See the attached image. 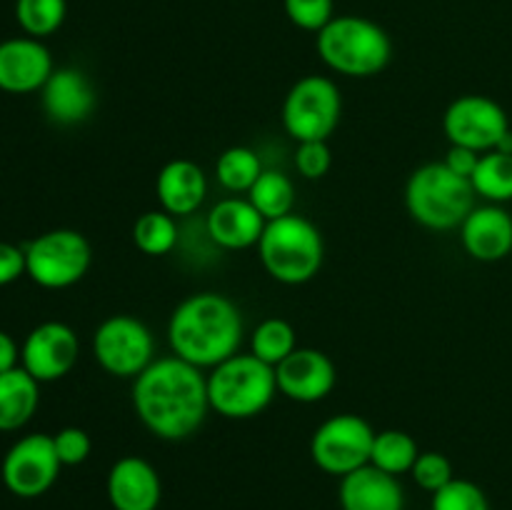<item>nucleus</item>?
<instances>
[{"mask_svg": "<svg viewBox=\"0 0 512 510\" xmlns=\"http://www.w3.org/2000/svg\"><path fill=\"white\" fill-rule=\"evenodd\" d=\"M68 15L65 0H15V20L30 38H48L58 33Z\"/></svg>", "mask_w": 512, "mask_h": 510, "instance_id": "cd10ccee", "label": "nucleus"}, {"mask_svg": "<svg viewBox=\"0 0 512 510\" xmlns=\"http://www.w3.org/2000/svg\"><path fill=\"white\" fill-rule=\"evenodd\" d=\"M60 468L63 463L55 453L53 435L30 433L10 445L0 465V478L10 493L30 500L40 498L53 488Z\"/></svg>", "mask_w": 512, "mask_h": 510, "instance_id": "9b49d317", "label": "nucleus"}, {"mask_svg": "<svg viewBox=\"0 0 512 510\" xmlns=\"http://www.w3.org/2000/svg\"><path fill=\"white\" fill-rule=\"evenodd\" d=\"M278 390L295 403H318L333 393L338 383L335 363L315 348H295L280 365H275Z\"/></svg>", "mask_w": 512, "mask_h": 510, "instance_id": "4468645a", "label": "nucleus"}, {"mask_svg": "<svg viewBox=\"0 0 512 510\" xmlns=\"http://www.w3.org/2000/svg\"><path fill=\"white\" fill-rule=\"evenodd\" d=\"M168 340L178 358L200 370L215 368L238 353L243 315L228 295H188L170 315Z\"/></svg>", "mask_w": 512, "mask_h": 510, "instance_id": "f03ea898", "label": "nucleus"}, {"mask_svg": "<svg viewBox=\"0 0 512 510\" xmlns=\"http://www.w3.org/2000/svg\"><path fill=\"white\" fill-rule=\"evenodd\" d=\"M285 15L300 30L320 33L335 18L333 0H283Z\"/></svg>", "mask_w": 512, "mask_h": 510, "instance_id": "7c9ffc66", "label": "nucleus"}, {"mask_svg": "<svg viewBox=\"0 0 512 510\" xmlns=\"http://www.w3.org/2000/svg\"><path fill=\"white\" fill-rule=\"evenodd\" d=\"M93 355L105 373L115 378H138L155 360L153 333L133 315H110L95 328Z\"/></svg>", "mask_w": 512, "mask_h": 510, "instance_id": "9d476101", "label": "nucleus"}, {"mask_svg": "<svg viewBox=\"0 0 512 510\" xmlns=\"http://www.w3.org/2000/svg\"><path fill=\"white\" fill-rule=\"evenodd\" d=\"M483 153H475V150L470 148H460V145H450L448 155H445L443 163L448 165L453 173L463 175V178H470V175L475 173V168H478V160Z\"/></svg>", "mask_w": 512, "mask_h": 510, "instance_id": "c9c22d12", "label": "nucleus"}, {"mask_svg": "<svg viewBox=\"0 0 512 510\" xmlns=\"http://www.w3.org/2000/svg\"><path fill=\"white\" fill-rule=\"evenodd\" d=\"M340 508L343 510H403L405 493L395 475L363 465L340 478Z\"/></svg>", "mask_w": 512, "mask_h": 510, "instance_id": "aec40b11", "label": "nucleus"}, {"mask_svg": "<svg viewBox=\"0 0 512 510\" xmlns=\"http://www.w3.org/2000/svg\"><path fill=\"white\" fill-rule=\"evenodd\" d=\"M475 195L485 198L488 203H508L512 200V155L488 150L480 155L478 168L470 175Z\"/></svg>", "mask_w": 512, "mask_h": 510, "instance_id": "b1692460", "label": "nucleus"}, {"mask_svg": "<svg viewBox=\"0 0 512 510\" xmlns=\"http://www.w3.org/2000/svg\"><path fill=\"white\" fill-rule=\"evenodd\" d=\"M278 393L273 365L253 353H235L210 368V410L228 420H248L263 413Z\"/></svg>", "mask_w": 512, "mask_h": 510, "instance_id": "423d86ee", "label": "nucleus"}, {"mask_svg": "<svg viewBox=\"0 0 512 510\" xmlns=\"http://www.w3.org/2000/svg\"><path fill=\"white\" fill-rule=\"evenodd\" d=\"M260 173H263V163H260L258 153L245 145H233V148L223 150L215 163L218 183L230 193H248Z\"/></svg>", "mask_w": 512, "mask_h": 510, "instance_id": "bb28decb", "label": "nucleus"}, {"mask_svg": "<svg viewBox=\"0 0 512 510\" xmlns=\"http://www.w3.org/2000/svg\"><path fill=\"white\" fill-rule=\"evenodd\" d=\"M343 115L340 88L325 75H305L288 90L283 103V125L298 143L328 140Z\"/></svg>", "mask_w": 512, "mask_h": 510, "instance_id": "6e6552de", "label": "nucleus"}, {"mask_svg": "<svg viewBox=\"0 0 512 510\" xmlns=\"http://www.w3.org/2000/svg\"><path fill=\"white\" fill-rule=\"evenodd\" d=\"M53 55L43 40L20 35L0 43V90L10 95L40 93L53 75Z\"/></svg>", "mask_w": 512, "mask_h": 510, "instance_id": "2eb2a0df", "label": "nucleus"}, {"mask_svg": "<svg viewBox=\"0 0 512 510\" xmlns=\"http://www.w3.org/2000/svg\"><path fill=\"white\" fill-rule=\"evenodd\" d=\"M40 103L55 125H78L93 115L98 95L83 70L55 68L40 90Z\"/></svg>", "mask_w": 512, "mask_h": 510, "instance_id": "dca6fc26", "label": "nucleus"}, {"mask_svg": "<svg viewBox=\"0 0 512 510\" xmlns=\"http://www.w3.org/2000/svg\"><path fill=\"white\" fill-rule=\"evenodd\" d=\"M295 348H298L295 330L293 325L283 318L263 320V323L253 330V338H250V353L258 355L263 363L273 365V368L283 363Z\"/></svg>", "mask_w": 512, "mask_h": 510, "instance_id": "c85d7f7f", "label": "nucleus"}, {"mask_svg": "<svg viewBox=\"0 0 512 510\" xmlns=\"http://www.w3.org/2000/svg\"><path fill=\"white\" fill-rule=\"evenodd\" d=\"M25 248L28 278L45 290H65L85 278L93 260L88 238L73 228L40 233Z\"/></svg>", "mask_w": 512, "mask_h": 510, "instance_id": "0eeeda50", "label": "nucleus"}, {"mask_svg": "<svg viewBox=\"0 0 512 510\" xmlns=\"http://www.w3.org/2000/svg\"><path fill=\"white\" fill-rule=\"evenodd\" d=\"M258 255L270 278L283 285H303L318 275L325 258V243L320 230L308 218L290 213L265 223Z\"/></svg>", "mask_w": 512, "mask_h": 510, "instance_id": "39448f33", "label": "nucleus"}, {"mask_svg": "<svg viewBox=\"0 0 512 510\" xmlns=\"http://www.w3.org/2000/svg\"><path fill=\"white\" fill-rule=\"evenodd\" d=\"M20 363V348L13 340V335L0 330V373H8V370L18 368Z\"/></svg>", "mask_w": 512, "mask_h": 510, "instance_id": "e433bc0d", "label": "nucleus"}, {"mask_svg": "<svg viewBox=\"0 0 512 510\" xmlns=\"http://www.w3.org/2000/svg\"><path fill=\"white\" fill-rule=\"evenodd\" d=\"M248 200L265 220L285 218L295 208V185L280 170H263L248 190Z\"/></svg>", "mask_w": 512, "mask_h": 510, "instance_id": "5701e85b", "label": "nucleus"}, {"mask_svg": "<svg viewBox=\"0 0 512 510\" xmlns=\"http://www.w3.org/2000/svg\"><path fill=\"white\" fill-rule=\"evenodd\" d=\"M418 455L420 448L413 435H408L405 430H380V433H375L370 465L398 478V475L413 470Z\"/></svg>", "mask_w": 512, "mask_h": 510, "instance_id": "393cba45", "label": "nucleus"}, {"mask_svg": "<svg viewBox=\"0 0 512 510\" xmlns=\"http://www.w3.org/2000/svg\"><path fill=\"white\" fill-rule=\"evenodd\" d=\"M318 55L330 70L348 78H373L393 58L390 35L360 15H335L318 33Z\"/></svg>", "mask_w": 512, "mask_h": 510, "instance_id": "7ed1b4c3", "label": "nucleus"}, {"mask_svg": "<svg viewBox=\"0 0 512 510\" xmlns=\"http://www.w3.org/2000/svg\"><path fill=\"white\" fill-rule=\"evenodd\" d=\"M80 355V340L70 325L60 320H45L35 325L20 348V365L38 383H55L75 368Z\"/></svg>", "mask_w": 512, "mask_h": 510, "instance_id": "ddd939ff", "label": "nucleus"}, {"mask_svg": "<svg viewBox=\"0 0 512 510\" xmlns=\"http://www.w3.org/2000/svg\"><path fill=\"white\" fill-rule=\"evenodd\" d=\"M495 150H498V153L512 155V130H508V133H505L503 138H500V143L495 145Z\"/></svg>", "mask_w": 512, "mask_h": 510, "instance_id": "4c0bfd02", "label": "nucleus"}, {"mask_svg": "<svg viewBox=\"0 0 512 510\" xmlns=\"http://www.w3.org/2000/svg\"><path fill=\"white\" fill-rule=\"evenodd\" d=\"M460 240L470 258L498 263L512 253V215L503 205H475L460 225Z\"/></svg>", "mask_w": 512, "mask_h": 510, "instance_id": "f3484780", "label": "nucleus"}, {"mask_svg": "<svg viewBox=\"0 0 512 510\" xmlns=\"http://www.w3.org/2000/svg\"><path fill=\"white\" fill-rule=\"evenodd\" d=\"M330 165H333V155H330L328 140H305V143H298V150H295V168H298V173L303 178H323L330 170Z\"/></svg>", "mask_w": 512, "mask_h": 510, "instance_id": "473e14b6", "label": "nucleus"}, {"mask_svg": "<svg viewBox=\"0 0 512 510\" xmlns=\"http://www.w3.org/2000/svg\"><path fill=\"white\" fill-rule=\"evenodd\" d=\"M105 488L113 510H158L163 498L158 470L138 455L115 460Z\"/></svg>", "mask_w": 512, "mask_h": 510, "instance_id": "a211bd4d", "label": "nucleus"}, {"mask_svg": "<svg viewBox=\"0 0 512 510\" xmlns=\"http://www.w3.org/2000/svg\"><path fill=\"white\" fill-rule=\"evenodd\" d=\"M410 475H413L415 483L423 490H428V493H438L440 488H445V485L455 478L453 463H450L443 453H435V450L420 453L413 470H410Z\"/></svg>", "mask_w": 512, "mask_h": 510, "instance_id": "2f4dec72", "label": "nucleus"}, {"mask_svg": "<svg viewBox=\"0 0 512 510\" xmlns=\"http://www.w3.org/2000/svg\"><path fill=\"white\" fill-rule=\"evenodd\" d=\"M25 273H28V268H25V248L8 243V240H0V288L15 283Z\"/></svg>", "mask_w": 512, "mask_h": 510, "instance_id": "f704fd0d", "label": "nucleus"}, {"mask_svg": "<svg viewBox=\"0 0 512 510\" xmlns=\"http://www.w3.org/2000/svg\"><path fill=\"white\" fill-rule=\"evenodd\" d=\"M133 243L145 255H168L178 245V223L165 210H148L133 225Z\"/></svg>", "mask_w": 512, "mask_h": 510, "instance_id": "a878e982", "label": "nucleus"}, {"mask_svg": "<svg viewBox=\"0 0 512 510\" xmlns=\"http://www.w3.org/2000/svg\"><path fill=\"white\" fill-rule=\"evenodd\" d=\"M470 178L453 173L445 163H425L405 185V208L410 218L430 230H453L463 225L475 208Z\"/></svg>", "mask_w": 512, "mask_h": 510, "instance_id": "20e7f679", "label": "nucleus"}, {"mask_svg": "<svg viewBox=\"0 0 512 510\" xmlns=\"http://www.w3.org/2000/svg\"><path fill=\"white\" fill-rule=\"evenodd\" d=\"M40 405V383L23 368L0 373V433H13L33 420Z\"/></svg>", "mask_w": 512, "mask_h": 510, "instance_id": "4be33fe9", "label": "nucleus"}, {"mask_svg": "<svg viewBox=\"0 0 512 510\" xmlns=\"http://www.w3.org/2000/svg\"><path fill=\"white\" fill-rule=\"evenodd\" d=\"M133 408L155 438L185 440L208 418V378L178 355L158 358L135 378Z\"/></svg>", "mask_w": 512, "mask_h": 510, "instance_id": "f257e3e1", "label": "nucleus"}, {"mask_svg": "<svg viewBox=\"0 0 512 510\" xmlns=\"http://www.w3.org/2000/svg\"><path fill=\"white\" fill-rule=\"evenodd\" d=\"M268 220L248 198H225L210 208L205 230L210 240L225 250H248L260 243Z\"/></svg>", "mask_w": 512, "mask_h": 510, "instance_id": "6ab92c4d", "label": "nucleus"}, {"mask_svg": "<svg viewBox=\"0 0 512 510\" xmlns=\"http://www.w3.org/2000/svg\"><path fill=\"white\" fill-rule=\"evenodd\" d=\"M155 193L165 213L193 215L208 195V178L198 163L188 158H175L160 168Z\"/></svg>", "mask_w": 512, "mask_h": 510, "instance_id": "412c9836", "label": "nucleus"}, {"mask_svg": "<svg viewBox=\"0 0 512 510\" xmlns=\"http://www.w3.org/2000/svg\"><path fill=\"white\" fill-rule=\"evenodd\" d=\"M443 130L450 145L488 153L508 133L510 123L498 100L488 95H460L445 110Z\"/></svg>", "mask_w": 512, "mask_h": 510, "instance_id": "f8f14e48", "label": "nucleus"}, {"mask_svg": "<svg viewBox=\"0 0 512 510\" xmlns=\"http://www.w3.org/2000/svg\"><path fill=\"white\" fill-rule=\"evenodd\" d=\"M430 510H490L488 495L478 483L465 478H453L445 488L433 493Z\"/></svg>", "mask_w": 512, "mask_h": 510, "instance_id": "c756f323", "label": "nucleus"}, {"mask_svg": "<svg viewBox=\"0 0 512 510\" xmlns=\"http://www.w3.org/2000/svg\"><path fill=\"white\" fill-rule=\"evenodd\" d=\"M55 453H58L60 463L63 465H80L90 458V450H93V440L85 433L83 428H75V425H68V428L58 430L53 435Z\"/></svg>", "mask_w": 512, "mask_h": 510, "instance_id": "72a5a7b5", "label": "nucleus"}, {"mask_svg": "<svg viewBox=\"0 0 512 510\" xmlns=\"http://www.w3.org/2000/svg\"><path fill=\"white\" fill-rule=\"evenodd\" d=\"M375 430L355 413H340L318 425L310 438V458L323 473L348 475L370 463Z\"/></svg>", "mask_w": 512, "mask_h": 510, "instance_id": "1a4fd4ad", "label": "nucleus"}]
</instances>
